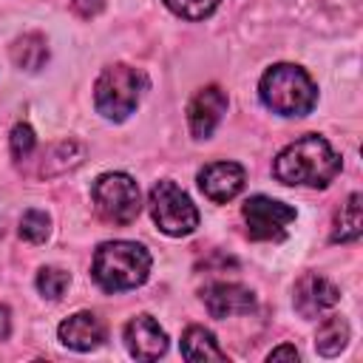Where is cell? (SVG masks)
Listing matches in <instances>:
<instances>
[{
  "label": "cell",
  "mask_w": 363,
  "mask_h": 363,
  "mask_svg": "<svg viewBox=\"0 0 363 363\" xmlns=\"http://www.w3.org/2000/svg\"><path fill=\"white\" fill-rule=\"evenodd\" d=\"M272 173L281 184L326 187L340 173V156L332 150V145L323 136L306 133L275 156Z\"/></svg>",
  "instance_id": "1"
},
{
  "label": "cell",
  "mask_w": 363,
  "mask_h": 363,
  "mask_svg": "<svg viewBox=\"0 0 363 363\" xmlns=\"http://www.w3.org/2000/svg\"><path fill=\"white\" fill-rule=\"evenodd\" d=\"M91 272L105 292L136 289L150 275V252L136 241H105L94 252Z\"/></svg>",
  "instance_id": "2"
},
{
  "label": "cell",
  "mask_w": 363,
  "mask_h": 363,
  "mask_svg": "<svg viewBox=\"0 0 363 363\" xmlns=\"http://www.w3.org/2000/svg\"><path fill=\"white\" fill-rule=\"evenodd\" d=\"M261 102L278 116H306L318 102V88L312 77L289 62H278L264 71L258 82Z\"/></svg>",
  "instance_id": "3"
},
{
  "label": "cell",
  "mask_w": 363,
  "mask_h": 363,
  "mask_svg": "<svg viewBox=\"0 0 363 363\" xmlns=\"http://www.w3.org/2000/svg\"><path fill=\"white\" fill-rule=\"evenodd\" d=\"M142 88H145L142 71H136L125 62H116L99 74V79L94 85V105L105 119L122 122L139 105Z\"/></svg>",
  "instance_id": "4"
},
{
  "label": "cell",
  "mask_w": 363,
  "mask_h": 363,
  "mask_svg": "<svg viewBox=\"0 0 363 363\" xmlns=\"http://www.w3.org/2000/svg\"><path fill=\"white\" fill-rule=\"evenodd\" d=\"M150 216L156 227L167 235H190L199 227V210L190 201V196L170 179H162L150 187L147 196Z\"/></svg>",
  "instance_id": "5"
},
{
  "label": "cell",
  "mask_w": 363,
  "mask_h": 363,
  "mask_svg": "<svg viewBox=\"0 0 363 363\" xmlns=\"http://www.w3.org/2000/svg\"><path fill=\"white\" fill-rule=\"evenodd\" d=\"M91 199H94V210L108 224H119V227L136 221V216L142 210L139 184L128 173H105V176H99L94 182Z\"/></svg>",
  "instance_id": "6"
},
{
  "label": "cell",
  "mask_w": 363,
  "mask_h": 363,
  "mask_svg": "<svg viewBox=\"0 0 363 363\" xmlns=\"http://www.w3.org/2000/svg\"><path fill=\"white\" fill-rule=\"evenodd\" d=\"M241 216L247 221V235L255 241H275L284 238L286 224L295 221V207L269 199V196H250L241 207Z\"/></svg>",
  "instance_id": "7"
},
{
  "label": "cell",
  "mask_w": 363,
  "mask_h": 363,
  "mask_svg": "<svg viewBox=\"0 0 363 363\" xmlns=\"http://www.w3.org/2000/svg\"><path fill=\"white\" fill-rule=\"evenodd\" d=\"M244 182H247V173L238 162H213L199 170V187L216 204L235 199L244 190Z\"/></svg>",
  "instance_id": "8"
},
{
  "label": "cell",
  "mask_w": 363,
  "mask_h": 363,
  "mask_svg": "<svg viewBox=\"0 0 363 363\" xmlns=\"http://www.w3.org/2000/svg\"><path fill=\"white\" fill-rule=\"evenodd\" d=\"M227 111V94L218 85H207L201 88L190 105H187V122H190V133L196 139H207L213 136V130L218 128L221 116Z\"/></svg>",
  "instance_id": "9"
},
{
  "label": "cell",
  "mask_w": 363,
  "mask_h": 363,
  "mask_svg": "<svg viewBox=\"0 0 363 363\" xmlns=\"http://www.w3.org/2000/svg\"><path fill=\"white\" fill-rule=\"evenodd\" d=\"M295 309L301 318H318L326 309H332L340 301V292L332 281H326L318 272H306L303 278H298L295 284Z\"/></svg>",
  "instance_id": "10"
},
{
  "label": "cell",
  "mask_w": 363,
  "mask_h": 363,
  "mask_svg": "<svg viewBox=\"0 0 363 363\" xmlns=\"http://www.w3.org/2000/svg\"><path fill=\"white\" fill-rule=\"evenodd\" d=\"M125 346L136 360H156L167 352V335L150 315H136L125 323Z\"/></svg>",
  "instance_id": "11"
},
{
  "label": "cell",
  "mask_w": 363,
  "mask_h": 363,
  "mask_svg": "<svg viewBox=\"0 0 363 363\" xmlns=\"http://www.w3.org/2000/svg\"><path fill=\"white\" fill-rule=\"evenodd\" d=\"M201 301L213 318H230V315H250L255 309V295L241 284H210L201 292Z\"/></svg>",
  "instance_id": "12"
},
{
  "label": "cell",
  "mask_w": 363,
  "mask_h": 363,
  "mask_svg": "<svg viewBox=\"0 0 363 363\" xmlns=\"http://www.w3.org/2000/svg\"><path fill=\"white\" fill-rule=\"evenodd\" d=\"M60 340L74 352H91L105 340V323L94 312H77L60 323Z\"/></svg>",
  "instance_id": "13"
},
{
  "label": "cell",
  "mask_w": 363,
  "mask_h": 363,
  "mask_svg": "<svg viewBox=\"0 0 363 363\" xmlns=\"http://www.w3.org/2000/svg\"><path fill=\"white\" fill-rule=\"evenodd\" d=\"M82 159H85V145H79V142H74V139L54 142V145L45 147V153H43L40 176H45V179L62 176V173L74 170L77 164H82Z\"/></svg>",
  "instance_id": "14"
},
{
  "label": "cell",
  "mask_w": 363,
  "mask_h": 363,
  "mask_svg": "<svg viewBox=\"0 0 363 363\" xmlns=\"http://www.w3.org/2000/svg\"><path fill=\"white\" fill-rule=\"evenodd\" d=\"M182 357L193 360V363H207V360H227V352L218 346V340L210 329L193 323L182 335Z\"/></svg>",
  "instance_id": "15"
},
{
  "label": "cell",
  "mask_w": 363,
  "mask_h": 363,
  "mask_svg": "<svg viewBox=\"0 0 363 363\" xmlns=\"http://www.w3.org/2000/svg\"><path fill=\"white\" fill-rule=\"evenodd\" d=\"M360 193H352L337 216H335V224H332V241L335 244H349V241H357L360 233H363V216H360Z\"/></svg>",
  "instance_id": "16"
},
{
  "label": "cell",
  "mask_w": 363,
  "mask_h": 363,
  "mask_svg": "<svg viewBox=\"0 0 363 363\" xmlns=\"http://www.w3.org/2000/svg\"><path fill=\"white\" fill-rule=\"evenodd\" d=\"M11 60H14L17 68H26V71L43 68L45 60H48V43H45V37L37 34V31L17 37L14 45H11Z\"/></svg>",
  "instance_id": "17"
},
{
  "label": "cell",
  "mask_w": 363,
  "mask_h": 363,
  "mask_svg": "<svg viewBox=\"0 0 363 363\" xmlns=\"http://www.w3.org/2000/svg\"><path fill=\"white\" fill-rule=\"evenodd\" d=\"M349 343V323L337 315L326 318L320 326H318V335H315V349L323 354V357H335L343 352V346Z\"/></svg>",
  "instance_id": "18"
},
{
  "label": "cell",
  "mask_w": 363,
  "mask_h": 363,
  "mask_svg": "<svg viewBox=\"0 0 363 363\" xmlns=\"http://www.w3.org/2000/svg\"><path fill=\"white\" fill-rule=\"evenodd\" d=\"M51 230V218L43 210H26L20 218V238L31 241V244H43L48 238Z\"/></svg>",
  "instance_id": "19"
},
{
  "label": "cell",
  "mask_w": 363,
  "mask_h": 363,
  "mask_svg": "<svg viewBox=\"0 0 363 363\" xmlns=\"http://www.w3.org/2000/svg\"><path fill=\"white\" fill-rule=\"evenodd\" d=\"M68 272L65 269H60V267H43L40 272H37V289H40V295H45L48 301H60L62 298V292H65V286H68Z\"/></svg>",
  "instance_id": "20"
},
{
  "label": "cell",
  "mask_w": 363,
  "mask_h": 363,
  "mask_svg": "<svg viewBox=\"0 0 363 363\" xmlns=\"http://www.w3.org/2000/svg\"><path fill=\"white\" fill-rule=\"evenodd\" d=\"M218 3L221 0H164V6L184 20H204L216 11Z\"/></svg>",
  "instance_id": "21"
},
{
  "label": "cell",
  "mask_w": 363,
  "mask_h": 363,
  "mask_svg": "<svg viewBox=\"0 0 363 363\" xmlns=\"http://www.w3.org/2000/svg\"><path fill=\"white\" fill-rule=\"evenodd\" d=\"M9 145H11V156H14L17 162L28 159L31 150H34V145H37V136H34L31 125H26V122L14 125V128H11V136H9Z\"/></svg>",
  "instance_id": "22"
},
{
  "label": "cell",
  "mask_w": 363,
  "mask_h": 363,
  "mask_svg": "<svg viewBox=\"0 0 363 363\" xmlns=\"http://www.w3.org/2000/svg\"><path fill=\"white\" fill-rule=\"evenodd\" d=\"M102 6H105V0H71V9L79 17H94L102 11Z\"/></svg>",
  "instance_id": "23"
},
{
  "label": "cell",
  "mask_w": 363,
  "mask_h": 363,
  "mask_svg": "<svg viewBox=\"0 0 363 363\" xmlns=\"http://www.w3.org/2000/svg\"><path fill=\"white\" fill-rule=\"evenodd\" d=\"M269 360H298V349L289 346V343H284V346H278V349L269 352Z\"/></svg>",
  "instance_id": "24"
},
{
  "label": "cell",
  "mask_w": 363,
  "mask_h": 363,
  "mask_svg": "<svg viewBox=\"0 0 363 363\" xmlns=\"http://www.w3.org/2000/svg\"><path fill=\"white\" fill-rule=\"evenodd\" d=\"M11 335V312L6 303H0V340H6Z\"/></svg>",
  "instance_id": "25"
}]
</instances>
